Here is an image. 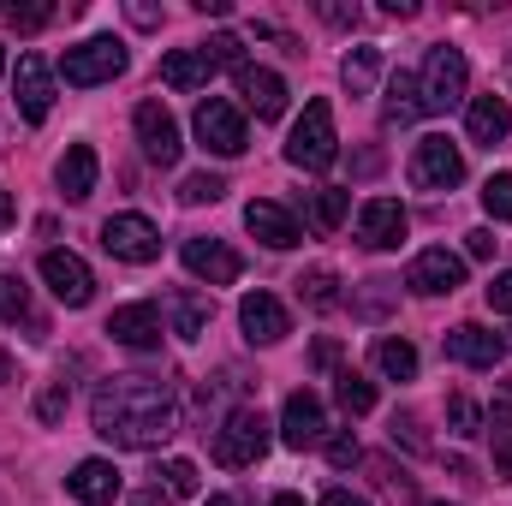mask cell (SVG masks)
Listing matches in <instances>:
<instances>
[{
    "mask_svg": "<svg viewBox=\"0 0 512 506\" xmlns=\"http://www.w3.org/2000/svg\"><path fill=\"white\" fill-rule=\"evenodd\" d=\"M90 423L102 441L126 447V453H149L167 447L179 435V405H173V381L161 376H108L90 399Z\"/></svg>",
    "mask_w": 512,
    "mask_h": 506,
    "instance_id": "cell-1",
    "label": "cell"
},
{
    "mask_svg": "<svg viewBox=\"0 0 512 506\" xmlns=\"http://www.w3.org/2000/svg\"><path fill=\"white\" fill-rule=\"evenodd\" d=\"M465 90H471V66H465V54H459L453 42H435L429 60H423V72H417L423 114H453V108L465 102Z\"/></svg>",
    "mask_w": 512,
    "mask_h": 506,
    "instance_id": "cell-2",
    "label": "cell"
},
{
    "mask_svg": "<svg viewBox=\"0 0 512 506\" xmlns=\"http://www.w3.org/2000/svg\"><path fill=\"white\" fill-rule=\"evenodd\" d=\"M286 161L304 173H322L340 161V131H334V108L328 102H304L298 126L286 131Z\"/></svg>",
    "mask_w": 512,
    "mask_h": 506,
    "instance_id": "cell-3",
    "label": "cell"
},
{
    "mask_svg": "<svg viewBox=\"0 0 512 506\" xmlns=\"http://www.w3.org/2000/svg\"><path fill=\"white\" fill-rule=\"evenodd\" d=\"M268 417L256 411V405H239V411H227V423L215 429V465H227V471H245L256 465L262 453H268Z\"/></svg>",
    "mask_w": 512,
    "mask_h": 506,
    "instance_id": "cell-4",
    "label": "cell"
},
{
    "mask_svg": "<svg viewBox=\"0 0 512 506\" xmlns=\"http://www.w3.org/2000/svg\"><path fill=\"white\" fill-rule=\"evenodd\" d=\"M120 72H126V42H120V36H90V42L66 48V60H60V78H66L72 90L114 84Z\"/></svg>",
    "mask_w": 512,
    "mask_h": 506,
    "instance_id": "cell-5",
    "label": "cell"
},
{
    "mask_svg": "<svg viewBox=\"0 0 512 506\" xmlns=\"http://www.w3.org/2000/svg\"><path fill=\"white\" fill-rule=\"evenodd\" d=\"M191 126H197V137H203V149H215V155H227V161L251 149L245 114H239V108H233L227 96H203V102H197V120H191Z\"/></svg>",
    "mask_w": 512,
    "mask_h": 506,
    "instance_id": "cell-6",
    "label": "cell"
},
{
    "mask_svg": "<svg viewBox=\"0 0 512 506\" xmlns=\"http://www.w3.org/2000/svg\"><path fill=\"white\" fill-rule=\"evenodd\" d=\"M465 179V155H459V143H447V137H423L417 149H411V185L417 191H453Z\"/></svg>",
    "mask_w": 512,
    "mask_h": 506,
    "instance_id": "cell-7",
    "label": "cell"
},
{
    "mask_svg": "<svg viewBox=\"0 0 512 506\" xmlns=\"http://www.w3.org/2000/svg\"><path fill=\"white\" fill-rule=\"evenodd\" d=\"M42 280H48V292H54L66 310H84V304L96 298V274H90V262L78 251H48L42 256Z\"/></svg>",
    "mask_w": 512,
    "mask_h": 506,
    "instance_id": "cell-8",
    "label": "cell"
},
{
    "mask_svg": "<svg viewBox=\"0 0 512 506\" xmlns=\"http://www.w3.org/2000/svg\"><path fill=\"white\" fill-rule=\"evenodd\" d=\"M405 286H411V292H423V298L459 292V286H465V256H453L447 245H429V251L411 256V268H405Z\"/></svg>",
    "mask_w": 512,
    "mask_h": 506,
    "instance_id": "cell-9",
    "label": "cell"
},
{
    "mask_svg": "<svg viewBox=\"0 0 512 506\" xmlns=\"http://www.w3.org/2000/svg\"><path fill=\"white\" fill-rule=\"evenodd\" d=\"M102 245L120 262H155L161 256V233H155L149 215H108L102 221Z\"/></svg>",
    "mask_w": 512,
    "mask_h": 506,
    "instance_id": "cell-10",
    "label": "cell"
},
{
    "mask_svg": "<svg viewBox=\"0 0 512 506\" xmlns=\"http://www.w3.org/2000/svg\"><path fill=\"white\" fill-rule=\"evenodd\" d=\"M131 126H137V143H143V161H155V167H173L179 161V120L161 108V102H137V114H131Z\"/></svg>",
    "mask_w": 512,
    "mask_h": 506,
    "instance_id": "cell-11",
    "label": "cell"
},
{
    "mask_svg": "<svg viewBox=\"0 0 512 506\" xmlns=\"http://www.w3.org/2000/svg\"><path fill=\"white\" fill-rule=\"evenodd\" d=\"M441 352H447L453 364H465V370H495V364L507 358V340H501L495 328H483V322H459V328L441 340Z\"/></svg>",
    "mask_w": 512,
    "mask_h": 506,
    "instance_id": "cell-12",
    "label": "cell"
},
{
    "mask_svg": "<svg viewBox=\"0 0 512 506\" xmlns=\"http://www.w3.org/2000/svg\"><path fill=\"white\" fill-rule=\"evenodd\" d=\"M280 441L298 447V453L328 441V411H322V399H316L310 387H298V393L286 399V411H280Z\"/></svg>",
    "mask_w": 512,
    "mask_h": 506,
    "instance_id": "cell-13",
    "label": "cell"
},
{
    "mask_svg": "<svg viewBox=\"0 0 512 506\" xmlns=\"http://www.w3.org/2000/svg\"><path fill=\"white\" fill-rule=\"evenodd\" d=\"M12 96H18V114H24L30 126H42V120H48V108H54V72L42 66V54H18Z\"/></svg>",
    "mask_w": 512,
    "mask_h": 506,
    "instance_id": "cell-14",
    "label": "cell"
},
{
    "mask_svg": "<svg viewBox=\"0 0 512 506\" xmlns=\"http://www.w3.org/2000/svg\"><path fill=\"white\" fill-rule=\"evenodd\" d=\"M239 328H245L251 346H280V340L292 334V316H286V304H280L274 292H245V304H239Z\"/></svg>",
    "mask_w": 512,
    "mask_h": 506,
    "instance_id": "cell-15",
    "label": "cell"
},
{
    "mask_svg": "<svg viewBox=\"0 0 512 506\" xmlns=\"http://www.w3.org/2000/svg\"><path fill=\"white\" fill-rule=\"evenodd\" d=\"M185 268L197 274V280H209V286H233L239 274H245V256L233 251V245H221V239H185Z\"/></svg>",
    "mask_w": 512,
    "mask_h": 506,
    "instance_id": "cell-16",
    "label": "cell"
},
{
    "mask_svg": "<svg viewBox=\"0 0 512 506\" xmlns=\"http://www.w3.org/2000/svg\"><path fill=\"white\" fill-rule=\"evenodd\" d=\"M405 227H411V215H405L393 197H370V203L358 209V245H370V251H393V245L405 239Z\"/></svg>",
    "mask_w": 512,
    "mask_h": 506,
    "instance_id": "cell-17",
    "label": "cell"
},
{
    "mask_svg": "<svg viewBox=\"0 0 512 506\" xmlns=\"http://www.w3.org/2000/svg\"><path fill=\"white\" fill-rule=\"evenodd\" d=\"M233 78H239V96H245V108H251L256 120H280V114H286V78H280V72H268V66H239Z\"/></svg>",
    "mask_w": 512,
    "mask_h": 506,
    "instance_id": "cell-18",
    "label": "cell"
},
{
    "mask_svg": "<svg viewBox=\"0 0 512 506\" xmlns=\"http://www.w3.org/2000/svg\"><path fill=\"white\" fill-rule=\"evenodd\" d=\"M245 227H251L268 251H292V245L304 239L298 215H292V209H280V203H268V197H256L251 209H245Z\"/></svg>",
    "mask_w": 512,
    "mask_h": 506,
    "instance_id": "cell-19",
    "label": "cell"
},
{
    "mask_svg": "<svg viewBox=\"0 0 512 506\" xmlns=\"http://www.w3.org/2000/svg\"><path fill=\"white\" fill-rule=\"evenodd\" d=\"M108 334L131 346V352H155L161 346V310L155 304H120L114 316H108Z\"/></svg>",
    "mask_w": 512,
    "mask_h": 506,
    "instance_id": "cell-20",
    "label": "cell"
},
{
    "mask_svg": "<svg viewBox=\"0 0 512 506\" xmlns=\"http://www.w3.org/2000/svg\"><path fill=\"white\" fill-rule=\"evenodd\" d=\"M465 131H471V143H483V149H495V143H507V131H512V108H507V96H471L465 102Z\"/></svg>",
    "mask_w": 512,
    "mask_h": 506,
    "instance_id": "cell-21",
    "label": "cell"
},
{
    "mask_svg": "<svg viewBox=\"0 0 512 506\" xmlns=\"http://www.w3.org/2000/svg\"><path fill=\"white\" fill-rule=\"evenodd\" d=\"M96 173H102L96 149H90V143H72V149L60 155V167H54V185L66 191V203H84V197L96 191Z\"/></svg>",
    "mask_w": 512,
    "mask_h": 506,
    "instance_id": "cell-22",
    "label": "cell"
},
{
    "mask_svg": "<svg viewBox=\"0 0 512 506\" xmlns=\"http://www.w3.org/2000/svg\"><path fill=\"white\" fill-rule=\"evenodd\" d=\"M167 322H173L179 340H203L209 322H215V304H209L197 286H179V292H167Z\"/></svg>",
    "mask_w": 512,
    "mask_h": 506,
    "instance_id": "cell-23",
    "label": "cell"
},
{
    "mask_svg": "<svg viewBox=\"0 0 512 506\" xmlns=\"http://www.w3.org/2000/svg\"><path fill=\"white\" fill-rule=\"evenodd\" d=\"M66 489H72L84 506H108L114 495H120V471H114V459H84V465H72Z\"/></svg>",
    "mask_w": 512,
    "mask_h": 506,
    "instance_id": "cell-24",
    "label": "cell"
},
{
    "mask_svg": "<svg viewBox=\"0 0 512 506\" xmlns=\"http://www.w3.org/2000/svg\"><path fill=\"white\" fill-rule=\"evenodd\" d=\"M298 209H304V221H310L316 233H340L346 215H352V191H340V185H316V191L298 197Z\"/></svg>",
    "mask_w": 512,
    "mask_h": 506,
    "instance_id": "cell-25",
    "label": "cell"
},
{
    "mask_svg": "<svg viewBox=\"0 0 512 506\" xmlns=\"http://www.w3.org/2000/svg\"><path fill=\"white\" fill-rule=\"evenodd\" d=\"M209 72H215V66H209L197 48H167V54H161V84H167V90H203Z\"/></svg>",
    "mask_w": 512,
    "mask_h": 506,
    "instance_id": "cell-26",
    "label": "cell"
},
{
    "mask_svg": "<svg viewBox=\"0 0 512 506\" xmlns=\"http://www.w3.org/2000/svg\"><path fill=\"white\" fill-rule=\"evenodd\" d=\"M382 120H387V126H411V120H423V96H417V72H393V78H387Z\"/></svg>",
    "mask_w": 512,
    "mask_h": 506,
    "instance_id": "cell-27",
    "label": "cell"
},
{
    "mask_svg": "<svg viewBox=\"0 0 512 506\" xmlns=\"http://www.w3.org/2000/svg\"><path fill=\"white\" fill-rule=\"evenodd\" d=\"M376 78H382V48H376V42L352 48V54H346V66H340V84H346L352 96H370V90H376Z\"/></svg>",
    "mask_w": 512,
    "mask_h": 506,
    "instance_id": "cell-28",
    "label": "cell"
},
{
    "mask_svg": "<svg viewBox=\"0 0 512 506\" xmlns=\"http://www.w3.org/2000/svg\"><path fill=\"white\" fill-rule=\"evenodd\" d=\"M334 399H340L346 417H364V411H376V381L358 376V370H340L334 376Z\"/></svg>",
    "mask_w": 512,
    "mask_h": 506,
    "instance_id": "cell-29",
    "label": "cell"
},
{
    "mask_svg": "<svg viewBox=\"0 0 512 506\" xmlns=\"http://www.w3.org/2000/svg\"><path fill=\"white\" fill-rule=\"evenodd\" d=\"M298 298H304L310 310H340V274H334V268H310V274L298 280Z\"/></svg>",
    "mask_w": 512,
    "mask_h": 506,
    "instance_id": "cell-30",
    "label": "cell"
},
{
    "mask_svg": "<svg viewBox=\"0 0 512 506\" xmlns=\"http://www.w3.org/2000/svg\"><path fill=\"white\" fill-rule=\"evenodd\" d=\"M376 370L393 381H411L417 376V346L411 340H376Z\"/></svg>",
    "mask_w": 512,
    "mask_h": 506,
    "instance_id": "cell-31",
    "label": "cell"
},
{
    "mask_svg": "<svg viewBox=\"0 0 512 506\" xmlns=\"http://www.w3.org/2000/svg\"><path fill=\"white\" fill-rule=\"evenodd\" d=\"M227 197V179L221 173H185L179 179V203L185 209H203V203H221Z\"/></svg>",
    "mask_w": 512,
    "mask_h": 506,
    "instance_id": "cell-32",
    "label": "cell"
},
{
    "mask_svg": "<svg viewBox=\"0 0 512 506\" xmlns=\"http://www.w3.org/2000/svg\"><path fill=\"white\" fill-rule=\"evenodd\" d=\"M447 429H453L459 441H477V435H483V405H477L471 393H453V399H447Z\"/></svg>",
    "mask_w": 512,
    "mask_h": 506,
    "instance_id": "cell-33",
    "label": "cell"
},
{
    "mask_svg": "<svg viewBox=\"0 0 512 506\" xmlns=\"http://www.w3.org/2000/svg\"><path fill=\"white\" fill-rule=\"evenodd\" d=\"M0 316L6 322H30V286H24V274H0Z\"/></svg>",
    "mask_w": 512,
    "mask_h": 506,
    "instance_id": "cell-34",
    "label": "cell"
},
{
    "mask_svg": "<svg viewBox=\"0 0 512 506\" xmlns=\"http://www.w3.org/2000/svg\"><path fill=\"white\" fill-rule=\"evenodd\" d=\"M197 54H203V60H209V66H233V72H239V66H245V42H239V36H233V30H215V36H209V42H203V48H197Z\"/></svg>",
    "mask_w": 512,
    "mask_h": 506,
    "instance_id": "cell-35",
    "label": "cell"
},
{
    "mask_svg": "<svg viewBox=\"0 0 512 506\" xmlns=\"http://www.w3.org/2000/svg\"><path fill=\"white\" fill-rule=\"evenodd\" d=\"M393 286H399V280H382V274H376V280H364V298H358V316H370V322H382V316H387V304H393Z\"/></svg>",
    "mask_w": 512,
    "mask_h": 506,
    "instance_id": "cell-36",
    "label": "cell"
},
{
    "mask_svg": "<svg viewBox=\"0 0 512 506\" xmlns=\"http://www.w3.org/2000/svg\"><path fill=\"white\" fill-rule=\"evenodd\" d=\"M483 209H489V221H512V173H495L483 185Z\"/></svg>",
    "mask_w": 512,
    "mask_h": 506,
    "instance_id": "cell-37",
    "label": "cell"
},
{
    "mask_svg": "<svg viewBox=\"0 0 512 506\" xmlns=\"http://www.w3.org/2000/svg\"><path fill=\"white\" fill-rule=\"evenodd\" d=\"M161 483H167V495H197V465L191 459H167L161 465Z\"/></svg>",
    "mask_w": 512,
    "mask_h": 506,
    "instance_id": "cell-38",
    "label": "cell"
},
{
    "mask_svg": "<svg viewBox=\"0 0 512 506\" xmlns=\"http://www.w3.org/2000/svg\"><path fill=\"white\" fill-rule=\"evenodd\" d=\"M6 24H12L18 36H36L42 24H54V6H12V12H6Z\"/></svg>",
    "mask_w": 512,
    "mask_h": 506,
    "instance_id": "cell-39",
    "label": "cell"
},
{
    "mask_svg": "<svg viewBox=\"0 0 512 506\" xmlns=\"http://www.w3.org/2000/svg\"><path fill=\"white\" fill-rule=\"evenodd\" d=\"M358 459H364L358 435H328V465H334V471H352Z\"/></svg>",
    "mask_w": 512,
    "mask_h": 506,
    "instance_id": "cell-40",
    "label": "cell"
},
{
    "mask_svg": "<svg viewBox=\"0 0 512 506\" xmlns=\"http://www.w3.org/2000/svg\"><path fill=\"white\" fill-rule=\"evenodd\" d=\"M66 399H72V381H54L42 399H36V417L42 423H60V411H66Z\"/></svg>",
    "mask_w": 512,
    "mask_h": 506,
    "instance_id": "cell-41",
    "label": "cell"
},
{
    "mask_svg": "<svg viewBox=\"0 0 512 506\" xmlns=\"http://www.w3.org/2000/svg\"><path fill=\"white\" fill-rule=\"evenodd\" d=\"M483 298H489V310H495V316H512V268H501V274L483 286Z\"/></svg>",
    "mask_w": 512,
    "mask_h": 506,
    "instance_id": "cell-42",
    "label": "cell"
},
{
    "mask_svg": "<svg viewBox=\"0 0 512 506\" xmlns=\"http://www.w3.org/2000/svg\"><path fill=\"white\" fill-rule=\"evenodd\" d=\"M316 12H322V18H328V24H334V30H352V24H358V18H364V12H358V6H346V0H322V6H316Z\"/></svg>",
    "mask_w": 512,
    "mask_h": 506,
    "instance_id": "cell-43",
    "label": "cell"
},
{
    "mask_svg": "<svg viewBox=\"0 0 512 506\" xmlns=\"http://www.w3.org/2000/svg\"><path fill=\"white\" fill-rule=\"evenodd\" d=\"M495 245H501V239H495L489 227H471V233H465V256H477V262H489V256H495Z\"/></svg>",
    "mask_w": 512,
    "mask_h": 506,
    "instance_id": "cell-44",
    "label": "cell"
},
{
    "mask_svg": "<svg viewBox=\"0 0 512 506\" xmlns=\"http://www.w3.org/2000/svg\"><path fill=\"white\" fill-rule=\"evenodd\" d=\"M411 447V453H423V435H417V417H393V447Z\"/></svg>",
    "mask_w": 512,
    "mask_h": 506,
    "instance_id": "cell-45",
    "label": "cell"
},
{
    "mask_svg": "<svg viewBox=\"0 0 512 506\" xmlns=\"http://www.w3.org/2000/svg\"><path fill=\"white\" fill-rule=\"evenodd\" d=\"M495 471L512 477V429H495Z\"/></svg>",
    "mask_w": 512,
    "mask_h": 506,
    "instance_id": "cell-46",
    "label": "cell"
},
{
    "mask_svg": "<svg viewBox=\"0 0 512 506\" xmlns=\"http://www.w3.org/2000/svg\"><path fill=\"white\" fill-rule=\"evenodd\" d=\"M131 24H143V30H155V24H161V12H155L149 0H131Z\"/></svg>",
    "mask_w": 512,
    "mask_h": 506,
    "instance_id": "cell-47",
    "label": "cell"
},
{
    "mask_svg": "<svg viewBox=\"0 0 512 506\" xmlns=\"http://www.w3.org/2000/svg\"><path fill=\"white\" fill-rule=\"evenodd\" d=\"M316 506H370V501H364V495H352V489H328Z\"/></svg>",
    "mask_w": 512,
    "mask_h": 506,
    "instance_id": "cell-48",
    "label": "cell"
},
{
    "mask_svg": "<svg viewBox=\"0 0 512 506\" xmlns=\"http://www.w3.org/2000/svg\"><path fill=\"white\" fill-rule=\"evenodd\" d=\"M131 506H173V501H167L161 489H137V495H131Z\"/></svg>",
    "mask_w": 512,
    "mask_h": 506,
    "instance_id": "cell-49",
    "label": "cell"
},
{
    "mask_svg": "<svg viewBox=\"0 0 512 506\" xmlns=\"http://www.w3.org/2000/svg\"><path fill=\"white\" fill-rule=\"evenodd\" d=\"M382 12H393V18H417V0H382Z\"/></svg>",
    "mask_w": 512,
    "mask_h": 506,
    "instance_id": "cell-50",
    "label": "cell"
},
{
    "mask_svg": "<svg viewBox=\"0 0 512 506\" xmlns=\"http://www.w3.org/2000/svg\"><path fill=\"white\" fill-rule=\"evenodd\" d=\"M334 358H340V346H334V340H316V364H322V370H328V364H334Z\"/></svg>",
    "mask_w": 512,
    "mask_h": 506,
    "instance_id": "cell-51",
    "label": "cell"
},
{
    "mask_svg": "<svg viewBox=\"0 0 512 506\" xmlns=\"http://www.w3.org/2000/svg\"><path fill=\"white\" fill-rule=\"evenodd\" d=\"M12 215H18V203H12V191H0V233L12 227Z\"/></svg>",
    "mask_w": 512,
    "mask_h": 506,
    "instance_id": "cell-52",
    "label": "cell"
},
{
    "mask_svg": "<svg viewBox=\"0 0 512 506\" xmlns=\"http://www.w3.org/2000/svg\"><path fill=\"white\" fill-rule=\"evenodd\" d=\"M203 506H239V501H233V495H209Z\"/></svg>",
    "mask_w": 512,
    "mask_h": 506,
    "instance_id": "cell-53",
    "label": "cell"
},
{
    "mask_svg": "<svg viewBox=\"0 0 512 506\" xmlns=\"http://www.w3.org/2000/svg\"><path fill=\"white\" fill-rule=\"evenodd\" d=\"M268 506H304V501H298V495H274Z\"/></svg>",
    "mask_w": 512,
    "mask_h": 506,
    "instance_id": "cell-54",
    "label": "cell"
},
{
    "mask_svg": "<svg viewBox=\"0 0 512 506\" xmlns=\"http://www.w3.org/2000/svg\"><path fill=\"white\" fill-rule=\"evenodd\" d=\"M0 72H6V48H0Z\"/></svg>",
    "mask_w": 512,
    "mask_h": 506,
    "instance_id": "cell-55",
    "label": "cell"
},
{
    "mask_svg": "<svg viewBox=\"0 0 512 506\" xmlns=\"http://www.w3.org/2000/svg\"><path fill=\"white\" fill-rule=\"evenodd\" d=\"M507 78H512V54H507Z\"/></svg>",
    "mask_w": 512,
    "mask_h": 506,
    "instance_id": "cell-56",
    "label": "cell"
},
{
    "mask_svg": "<svg viewBox=\"0 0 512 506\" xmlns=\"http://www.w3.org/2000/svg\"><path fill=\"white\" fill-rule=\"evenodd\" d=\"M441 506H447V501H441Z\"/></svg>",
    "mask_w": 512,
    "mask_h": 506,
    "instance_id": "cell-57",
    "label": "cell"
}]
</instances>
